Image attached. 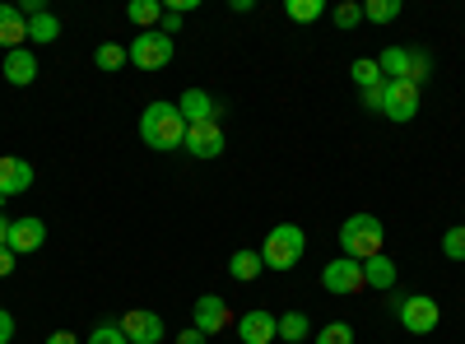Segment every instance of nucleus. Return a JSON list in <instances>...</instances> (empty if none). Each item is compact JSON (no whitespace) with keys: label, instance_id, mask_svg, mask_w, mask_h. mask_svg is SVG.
Here are the masks:
<instances>
[{"label":"nucleus","instance_id":"obj_1","mask_svg":"<svg viewBox=\"0 0 465 344\" xmlns=\"http://www.w3.org/2000/svg\"><path fill=\"white\" fill-rule=\"evenodd\" d=\"M140 140L149 144V149H159V154H168V149H182V140H186V117L177 112V103H149L144 112H140Z\"/></svg>","mask_w":465,"mask_h":344},{"label":"nucleus","instance_id":"obj_2","mask_svg":"<svg viewBox=\"0 0 465 344\" xmlns=\"http://www.w3.org/2000/svg\"><path fill=\"white\" fill-rule=\"evenodd\" d=\"M381 238H386V223L377 214H349L340 223V251L349 260H372L381 256Z\"/></svg>","mask_w":465,"mask_h":344},{"label":"nucleus","instance_id":"obj_3","mask_svg":"<svg viewBox=\"0 0 465 344\" xmlns=\"http://www.w3.org/2000/svg\"><path fill=\"white\" fill-rule=\"evenodd\" d=\"M302 251H307V233L298 223H275L265 233V242H261L265 270H293V265L302 260Z\"/></svg>","mask_w":465,"mask_h":344},{"label":"nucleus","instance_id":"obj_4","mask_svg":"<svg viewBox=\"0 0 465 344\" xmlns=\"http://www.w3.org/2000/svg\"><path fill=\"white\" fill-rule=\"evenodd\" d=\"M126 52H131V65H140V70H163V65H173V56H177L173 37L159 33V28H144L140 37H131Z\"/></svg>","mask_w":465,"mask_h":344},{"label":"nucleus","instance_id":"obj_5","mask_svg":"<svg viewBox=\"0 0 465 344\" xmlns=\"http://www.w3.org/2000/svg\"><path fill=\"white\" fill-rule=\"evenodd\" d=\"M396 317H401V326L410 335H429V330H438L442 308H438V298H429V293H405V298H396Z\"/></svg>","mask_w":465,"mask_h":344},{"label":"nucleus","instance_id":"obj_6","mask_svg":"<svg viewBox=\"0 0 465 344\" xmlns=\"http://www.w3.org/2000/svg\"><path fill=\"white\" fill-rule=\"evenodd\" d=\"M322 289H326V293H335V298L363 293V289H368V284H363V260H349V256L331 260L326 270H322Z\"/></svg>","mask_w":465,"mask_h":344},{"label":"nucleus","instance_id":"obj_7","mask_svg":"<svg viewBox=\"0 0 465 344\" xmlns=\"http://www.w3.org/2000/svg\"><path fill=\"white\" fill-rule=\"evenodd\" d=\"M414 112H419V84H410V80H386L381 117H386V122H410Z\"/></svg>","mask_w":465,"mask_h":344},{"label":"nucleus","instance_id":"obj_8","mask_svg":"<svg viewBox=\"0 0 465 344\" xmlns=\"http://www.w3.org/2000/svg\"><path fill=\"white\" fill-rule=\"evenodd\" d=\"M122 335H126L131 344H159V339L168 335V326H163V317H159V312L135 308V312H126V317H122Z\"/></svg>","mask_w":465,"mask_h":344},{"label":"nucleus","instance_id":"obj_9","mask_svg":"<svg viewBox=\"0 0 465 344\" xmlns=\"http://www.w3.org/2000/svg\"><path fill=\"white\" fill-rule=\"evenodd\" d=\"M182 149L191 159H219L223 154V126L219 122H201V126H186Z\"/></svg>","mask_w":465,"mask_h":344},{"label":"nucleus","instance_id":"obj_10","mask_svg":"<svg viewBox=\"0 0 465 344\" xmlns=\"http://www.w3.org/2000/svg\"><path fill=\"white\" fill-rule=\"evenodd\" d=\"M238 339H242V344H270V339H280V317L265 312V308L242 312V317H238Z\"/></svg>","mask_w":465,"mask_h":344},{"label":"nucleus","instance_id":"obj_11","mask_svg":"<svg viewBox=\"0 0 465 344\" xmlns=\"http://www.w3.org/2000/svg\"><path fill=\"white\" fill-rule=\"evenodd\" d=\"M223 326H232V312L219 293H201L196 298V330L201 335H219Z\"/></svg>","mask_w":465,"mask_h":344},{"label":"nucleus","instance_id":"obj_12","mask_svg":"<svg viewBox=\"0 0 465 344\" xmlns=\"http://www.w3.org/2000/svg\"><path fill=\"white\" fill-rule=\"evenodd\" d=\"M28 186H33V163H28V159H15V154L0 159V201L24 196Z\"/></svg>","mask_w":465,"mask_h":344},{"label":"nucleus","instance_id":"obj_13","mask_svg":"<svg viewBox=\"0 0 465 344\" xmlns=\"http://www.w3.org/2000/svg\"><path fill=\"white\" fill-rule=\"evenodd\" d=\"M177 112L186 117V126H201V122H219V103L205 93V89H186L182 98H177Z\"/></svg>","mask_w":465,"mask_h":344},{"label":"nucleus","instance_id":"obj_14","mask_svg":"<svg viewBox=\"0 0 465 344\" xmlns=\"http://www.w3.org/2000/svg\"><path fill=\"white\" fill-rule=\"evenodd\" d=\"M47 242V223L43 219H15L10 223V251L15 256H28Z\"/></svg>","mask_w":465,"mask_h":344},{"label":"nucleus","instance_id":"obj_15","mask_svg":"<svg viewBox=\"0 0 465 344\" xmlns=\"http://www.w3.org/2000/svg\"><path fill=\"white\" fill-rule=\"evenodd\" d=\"M28 43V19L19 5H0V47L5 52H19Z\"/></svg>","mask_w":465,"mask_h":344},{"label":"nucleus","instance_id":"obj_16","mask_svg":"<svg viewBox=\"0 0 465 344\" xmlns=\"http://www.w3.org/2000/svg\"><path fill=\"white\" fill-rule=\"evenodd\" d=\"M0 74L15 84V89H28L33 80H37V56L28 52V47H19V52H5V65H0Z\"/></svg>","mask_w":465,"mask_h":344},{"label":"nucleus","instance_id":"obj_17","mask_svg":"<svg viewBox=\"0 0 465 344\" xmlns=\"http://www.w3.org/2000/svg\"><path fill=\"white\" fill-rule=\"evenodd\" d=\"M396 260H386V251L381 256H372V260H363V284L368 289H377V293H391L396 289Z\"/></svg>","mask_w":465,"mask_h":344},{"label":"nucleus","instance_id":"obj_18","mask_svg":"<svg viewBox=\"0 0 465 344\" xmlns=\"http://www.w3.org/2000/svg\"><path fill=\"white\" fill-rule=\"evenodd\" d=\"M261 270H265L261 251H232V260H228V275L238 280V284H252V280H261Z\"/></svg>","mask_w":465,"mask_h":344},{"label":"nucleus","instance_id":"obj_19","mask_svg":"<svg viewBox=\"0 0 465 344\" xmlns=\"http://www.w3.org/2000/svg\"><path fill=\"white\" fill-rule=\"evenodd\" d=\"M61 37V19L52 15V10H43V15H33L28 19V43H37V47H52Z\"/></svg>","mask_w":465,"mask_h":344},{"label":"nucleus","instance_id":"obj_20","mask_svg":"<svg viewBox=\"0 0 465 344\" xmlns=\"http://www.w3.org/2000/svg\"><path fill=\"white\" fill-rule=\"evenodd\" d=\"M126 19L140 24V33H144V28H159V19H163V0H131V5H126Z\"/></svg>","mask_w":465,"mask_h":344},{"label":"nucleus","instance_id":"obj_21","mask_svg":"<svg viewBox=\"0 0 465 344\" xmlns=\"http://www.w3.org/2000/svg\"><path fill=\"white\" fill-rule=\"evenodd\" d=\"M377 65L386 80H410V47H386Z\"/></svg>","mask_w":465,"mask_h":344},{"label":"nucleus","instance_id":"obj_22","mask_svg":"<svg viewBox=\"0 0 465 344\" xmlns=\"http://www.w3.org/2000/svg\"><path fill=\"white\" fill-rule=\"evenodd\" d=\"M307 335H312V326H307V312H284V317H280V339L307 344Z\"/></svg>","mask_w":465,"mask_h":344},{"label":"nucleus","instance_id":"obj_23","mask_svg":"<svg viewBox=\"0 0 465 344\" xmlns=\"http://www.w3.org/2000/svg\"><path fill=\"white\" fill-rule=\"evenodd\" d=\"M349 74H354V84H359V89H377V84H386V80H381V65H377L372 56H359L354 65H349Z\"/></svg>","mask_w":465,"mask_h":344},{"label":"nucleus","instance_id":"obj_24","mask_svg":"<svg viewBox=\"0 0 465 344\" xmlns=\"http://www.w3.org/2000/svg\"><path fill=\"white\" fill-rule=\"evenodd\" d=\"M401 0H368V5H363V19L368 24H396L401 19Z\"/></svg>","mask_w":465,"mask_h":344},{"label":"nucleus","instance_id":"obj_25","mask_svg":"<svg viewBox=\"0 0 465 344\" xmlns=\"http://www.w3.org/2000/svg\"><path fill=\"white\" fill-rule=\"evenodd\" d=\"M94 65H98V70H122V65H131V52H126L122 43H103V47L94 52Z\"/></svg>","mask_w":465,"mask_h":344},{"label":"nucleus","instance_id":"obj_26","mask_svg":"<svg viewBox=\"0 0 465 344\" xmlns=\"http://www.w3.org/2000/svg\"><path fill=\"white\" fill-rule=\"evenodd\" d=\"M284 15H289L293 24H317V19L326 15V5H322V0H289Z\"/></svg>","mask_w":465,"mask_h":344},{"label":"nucleus","instance_id":"obj_27","mask_svg":"<svg viewBox=\"0 0 465 344\" xmlns=\"http://www.w3.org/2000/svg\"><path fill=\"white\" fill-rule=\"evenodd\" d=\"M312 344H354V326H349V321H331V326L317 330Z\"/></svg>","mask_w":465,"mask_h":344},{"label":"nucleus","instance_id":"obj_28","mask_svg":"<svg viewBox=\"0 0 465 344\" xmlns=\"http://www.w3.org/2000/svg\"><path fill=\"white\" fill-rule=\"evenodd\" d=\"M442 256L447 260H465V223H456V228L442 233Z\"/></svg>","mask_w":465,"mask_h":344},{"label":"nucleus","instance_id":"obj_29","mask_svg":"<svg viewBox=\"0 0 465 344\" xmlns=\"http://www.w3.org/2000/svg\"><path fill=\"white\" fill-rule=\"evenodd\" d=\"M331 19H335V28H354V24H363V5H354V0H344V5H335L331 10Z\"/></svg>","mask_w":465,"mask_h":344},{"label":"nucleus","instance_id":"obj_30","mask_svg":"<svg viewBox=\"0 0 465 344\" xmlns=\"http://www.w3.org/2000/svg\"><path fill=\"white\" fill-rule=\"evenodd\" d=\"M429 70H433L429 52H410V84H423V80H429Z\"/></svg>","mask_w":465,"mask_h":344},{"label":"nucleus","instance_id":"obj_31","mask_svg":"<svg viewBox=\"0 0 465 344\" xmlns=\"http://www.w3.org/2000/svg\"><path fill=\"white\" fill-rule=\"evenodd\" d=\"M84 344H131V339L122 335V326H98V330H94Z\"/></svg>","mask_w":465,"mask_h":344},{"label":"nucleus","instance_id":"obj_32","mask_svg":"<svg viewBox=\"0 0 465 344\" xmlns=\"http://www.w3.org/2000/svg\"><path fill=\"white\" fill-rule=\"evenodd\" d=\"M359 98H363V107H368V112H377V117H381V103H386V84H377V89H359Z\"/></svg>","mask_w":465,"mask_h":344},{"label":"nucleus","instance_id":"obj_33","mask_svg":"<svg viewBox=\"0 0 465 344\" xmlns=\"http://www.w3.org/2000/svg\"><path fill=\"white\" fill-rule=\"evenodd\" d=\"M186 28V15H177V10H163V19H159V33H168V37H177Z\"/></svg>","mask_w":465,"mask_h":344},{"label":"nucleus","instance_id":"obj_34","mask_svg":"<svg viewBox=\"0 0 465 344\" xmlns=\"http://www.w3.org/2000/svg\"><path fill=\"white\" fill-rule=\"evenodd\" d=\"M10 339H15V317L0 308V344H10Z\"/></svg>","mask_w":465,"mask_h":344},{"label":"nucleus","instance_id":"obj_35","mask_svg":"<svg viewBox=\"0 0 465 344\" xmlns=\"http://www.w3.org/2000/svg\"><path fill=\"white\" fill-rule=\"evenodd\" d=\"M177 344H210V335H201L196 326H186V330L177 335Z\"/></svg>","mask_w":465,"mask_h":344},{"label":"nucleus","instance_id":"obj_36","mask_svg":"<svg viewBox=\"0 0 465 344\" xmlns=\"http://www.w3.org/2000/svg\"><path fill=\"white\" fill-rule=\"evenodd\" d=\"M5 275H15V251L0 247V280H5Z\"/></svg>","mask_w":465,"mask_h":344},{"label":"nucleus","instance_id":"obj_37","mask_svg":"<svg viewBox=\"0 0 465 344\" xmlns=\"http://www.w3.org/2000/svg\"><path fill=\"white\" fill-rule=\"evenodd\" d=\"M47 344H80V339H74V330H56Z\"/></svg>","mask_w":465,"mask_h":344},{"label":"nucleus","instance_id":"obj_38","mask_svg":"<svg viewBox=\"0 0 465 344\" xmlns=\"http://www.w3.org/2000/svg\"><path fill=\"white\" fill-rule=\"evenodd\" d=\"M10 223H15V219L0 214V247H10Z\"/></svg>","mask_w":465,"mask_h":344}]
</instances>
